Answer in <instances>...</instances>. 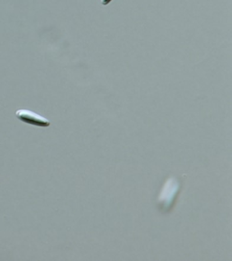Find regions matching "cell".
Returning <instances> with one entry per match:
<instances>
[{
  "mask_svg": "<svg viewBox=\"0 0 232 261\" xmlns=\"http://www.w3.org/2000/svg\"><path fill=\"white\" fill-rule=\"evenodd\" d=\"M16 116L21 121L32 124V125L40 126V127H48L50 124L49 120L46 119V118L28 110H17L16 112Z\"/></svg>",
  "mask_w": 232,
  "mask_h": 261,
  "instance_id": "obj_2",
  "label": "cell"
},
{
  "mask_svg": "<svg viewBox=\"0 0 232 261\" xmlns=\"http://www.w3.org/2000/svg\"><path fill=\"white\" fill-rule=\"evenodd\" d=\"M112 0H101V3L104 6L108 5V4L111 3Z\"/></svg>",
  "mask_w": 232,
  "mask_h": 261,
  "instance_id": "obj_3",
  "label": "cell"
},
{
  "mask_svg": "<svg viewBox=\"0 0 232 261\" xmlns=\"http://www.w3.org/2000/svg\"><path fill=\"white\" fill-rule=\"evenodd\" d=\"M181 187V181L178 178L171 177L167 179L159 195L158 205L162 212L171 210Z\"/></svg>",
  "mask_w": 232,
  "mask_h": 261,
  "instance_id": "obj_1",
  "label": "cell"
}]
</instances>
